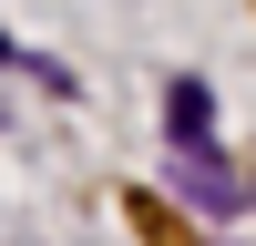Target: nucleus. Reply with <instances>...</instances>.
<instances>
[{"label":"nucleus","instance_id":"f257e3e1","mask_svg":"<svg viewBox=\"0 0 256 246\" xmlns=\"http://www.w3.org/2000/svg\"><path fill=\"white\" fill-rule=\"evenodd\" d=\"M174 184H184V205H195V216H236V205H256L246 184H236V164H226L216 144H195V154H174Z\"/></svg>","mask_w":256,"mask_h":246},{"label":"nucleus","instance_id":"f03ea898","mask_svg":"<svg viewBox=\"0 0 256 246\" xmlns=\"http://www.w3.org/2000/svg\"><path fill=\"white\" fill-rule=\"evenodd\" d=\"M164 123H174V154L216 144V102H205V82H174V92H164Z\"/></svg>","mask_w":256,"mask_h":246}]
</instances>
